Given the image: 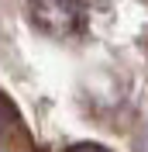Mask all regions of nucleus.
Instances as JSON below:
<instances>
[{"mask_svg":"<svg viewBox=\"0 0 148 152\" xmlns=\"http://www.w3.org/2000/svg\"><path fill=\"white\" fill-rule=\"evenodd\" d=\"M100 0H28V18L41 35L73 42L93 28Z\"/></svg>","mask_w":148,"mask_h":152,"instance_id":"1","label":"nucleus"},{"mask_svg":"<svg viewBox=\"0 0 148 152\" xmlns=\"http://www.w3.org/2000/svg\"><path fill=\"white\" fill-rule=\"evenodd\" d=\"M0 145L7 152H35L31 135H28V124L21 121L17 107L10 104L4 94H0Z\"/></svg>","mask_w":148,"mask_h":152,"instance_id":"2","label":"nucleus"},{"mask_svg":"<svg viewBox=\"0 0 148 152\" xmlns=\"http://www.w3.org/2000/svg\"><path fill=\"white\" fill-rule=\"evenodd\" d=\"M69 152H107L103 145H93V142H83V145H73Z\"/></svg>","mask_w":148,"mask_h":152,"instance_id":"3","label":"nucleus"},{"mask_svg":"<svg viewBox=\"0 0 148 152\" xmlns=\"http://www.w3.org/2000/svg\"><path fill=\"white\" fill-rule=\"evenodd\" d=\"M134 149H138V152H148V124L141 128V135H138V142H134Z\"/></svg>","mask_w":148,"mask_h":152,"instance_id":"4","label":"nucleus"}]
</instances>
